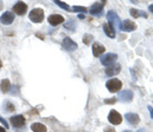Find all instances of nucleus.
<instances>
[{
  "instance_id": "1",
  "label": "nucleus",
  "mask_w": 153,
  "mask_h": 132,
  "mask_svg": "<svg viewBox=\"0 0 153 132\" xmlns=\"http://www.w3.org/2000/svg\"><path fill=\"white\" fill-rule=\"evenodd\" d=\"M105 85H106V89H108V92L114 94V92H118L122 89L123 82L120 79H117V78H111L108 81H106Z\"/></svg>"
},
{
  "instance_id": "2",
  "label": "nucleus",
  "mask_w": 153,
  "mask_h": 132,
  "mask_svg": "<svg viewBox=\"0 0 153 132\" xmlns=\"http://www.w3.org/2000/svg\"><path fill=\"white\" fill-rule=\"evenodd\" d=\"M106 18L108 19V23L112 26L113 29H120V16L117 15V13L113 10H109L106 13Z\"/></svg>"
},
{
  "instance_id": "3",
  "label": "nucleus",
  "mask_w": 153,
  "mask_h": 132,
  "mask_svg": "<svg viewBox=\"0 0 153 132\" xmlns=\"http://www.w3.org/2000/svg\"><path fill=\"white\" fill-rule=\"evenodd\" d=\"M29 18L35 23H40L44 19V10L42 8H34L29 13Z\"/></svg>"
},
{
  "instance_id": "4",
  "label": "nucleus",
  "mask_w": 153,
  "mask_h": 132,
  "mask_svg": "<svg viewBox=\"0 0 153 132\" xmlns=\"http://www.w3.org/2000/svg\"><path fill=\"white\" fill-rule=\"evenodd\" d=\"M117 60V54H115V53H107V54L103 55L100 58L101 64L107 66V67L115 64V61Z\"/></svg>"
},
{
  "instance_id": "5",
  "label": "nucleus",
  "mask_w": 153,
  "mask_h": 132,
  "mask_svg": "<svg viewBox=\"0 0 153 132\" xmlns=\"http://www.w3.org/2000/svg\"><path fill=\"white\" fill-rule=\"evenodd\" d=\"M107 120L109 121V123H111L112 125H120L123 122V117L117 111L111 110L107 116Z\"/></svg>"
},
{
  "instance_id": "6",
  "label": "nucleus",
  "mask_w": 153,
  "mask_h": 132,
  "mask_svg": "<svg viewBox=\"0 0 153 132\" xmlns=\"http://www.w3.org/2000/svg\"><path fill=\"white\" fill-rule=\"evenodd\" d=\"M62 48L65 49V50L68 51V52H73V51H75L78 49V44H76L75 41H73L71 38H68V37H65V39L62 40Z\"/></svg>"
},
{
  "instance_id": "7",
  "label": "nucleus",
  "mask_w": 153,
  "mask_h": 132,
  "mask_svg": "<svg viewBox=\"0 0 153 132\" xmlns=\"http://www.w3.org/2000/svg\"><path fill=\"white\" fill-rule=\"evenodd\" d=\"M27 10H28V5L23 1H18L12 6L13 13L18 14V15H24V14H26Z\"/></svg>"
},
{
  "instance_id": "8",
  "label": "nucleus",
  "mask_w": 153,
  "mask_h": 132,
  "mask_svg": "<svg viewBox=\"0 0 153 132\" xmlns=\"http://www.w3.org/2000/svg\"><path fill=\"white\" fill-rule=\"evenodd\" d=\"M10 121V124L14 128H22V127L25 126V123H26V119L23 115H16V116H12L9 119Z\"/></svg>"
},
{
  "instance_id": "9",
  "label": "nucleus",
  "mask_w": 153,
  "mask_h": 132,
  "mask_svg": "<svg viewBox=\"0 0 153 132\" xmlns=\"http://www.w3.org/2000/svg\"><path fill=\"white\" fill-rule=\"evenodd\" d=\"M120 30L123 32H134L137 30V24L131 19H125L123 21V23H120Z\"/></svg>"
},
{
  "instance_id": "10",
  "label": "nucleus",
  "mask_w": 153,
  "mask_h": 132,
  "mask_svg": "<svg viewBox=\"0 0 153 132\" xmlns=\"http://www.w3.org/2000/svg\"><path fill=\"white\" fill-rule=\"evenodd\" d=\"M105 3H106V1L95 2V3L90 7V13L93 14V15H101Z\"/></svg>"
},
{
  "instance_id": "11",
  "label": "nucleus",
  "mask_w": 153,
  "mask_h": 132,
  "mask_svg": "<svg viewBox=\"0 0 153 132\" xmlns=\"http://www.w3.org/2000/svg\"><path fill=\"white\" fill-rule=\"evenodd\" d=\"M14 13L12 11H5L1 16H0V23L5 24V26H9L13 23L14 21Z\"/></svg>"
},
{
  "instance_id": "12",
  "label": "nucleus",
  "mask_w": 153,
  "mask_h": 132,
  "mask_svg": "<svg viewBox=\"0 0 153 132\" xmlns=\"http://www.w3.org/2000/svg\"><path fill=\"white\" fill-rule=\"evenodd\" d=\"M133 98H134V92H133L132 90L125 89V90H123V92H118V99L124 103L132 102Z\"/></svg>"
},
{
  "instance_id": "13",
  "label": "nucleus",
  "mask_w": 153,
  "mask_h": 132,
  "mask_svg": "<svg viewBox=\"0 0 153 132\" xmlns=\"http://www.w3.org/2000/svg\"><path fill=\"white\" fill-rule=\"evenodd\" d=\"M125 118L128 123L132 126H137L140 123V116L136 113H127L125 114Z\"/></svg>"
},
{
  "instance_id": "14",
  "label": "nucleus",
  "mask_w": 153,
  "mask_h": 132,
  "mask_svg": "<svg viewBox=\"0 0 153 132\" xmlns=\"http://www.w3.org/2000/svg\"><path fill=\"white\" fill-rule=\"evenodd\" d=\"M65 21V18L60 14H51L48 16V23L52 26H56Z\"/></svg>"
},
{
  "instance_id": "15",
  "label": "nucleus",
  "mask_w": 153,
  "mask_h": 132,
  "mask_svg": "<svg viewBox=\"0 0 153 132\" xmlns=\"http://www.w3.org/2000/svg\"><path fill=\"white\" fill-rule=\"evenodd\" d=\"M92 52H93L94 57H100V56L105 52V47L102 44L96 42L93 44V46H92Z\"/></svg>"
},
{
  "instance_id": "16",
  "label": "nucleus",
  "mask_w": 153,
  "mask_h": 132,
  "mask_svg": "<svg viewBox=\"0 0 153 132\" xmlns=\"http://www.w3.org/2000/svg\"><path fill=\"white\" fill-rule=\"evenodd\" d=\"M120 69H122V66L120 64H113L106 68L105 74L107 75V76H114V75H117L120 72Z\"/></svg>"
},
{
  "instance_id": "17",
  "label": "nucleus",
  "mask_w": 153,
  "mask_h": 132,
  "mask_svg": "<svg viewBox=\"0 0 153 132\" xmlns=\"http://www.w3.org/2000/svg\"><path fill=\"white\" fill-rule=\"evenodd\" d=\"M103 31H104L105 35L108 38H111V39L115 38V30L108 23L103 24Z\"/></svg>"
},
{
  "instance_id": "18",
  "label": "nucleus",
  "mask_w": 153,
  "mask_h": 132,
  "mask_svg": "<svg viewBox=\"0 0 153 132\" xmlns=\"http://www.w3.org/2000/svg\"><path fill=\"white\" fill-rule=\"evenodd\" d=\"M31 129L33 132H47V127L44 125V124L39 123V122L32 124Z\"/></svg>"
},
{
  "instance_id": "19",
  "label": "nucleus",
  "mask_w": 153,
  "mask_h": 132,
  "mask_svg": "<svg viewBox=\"0 0 153 132\" xmlns=\"http://www.w3.org/2000/svg\"><path fill=\"white\" fill-rule=\"evenodd\" d=\"M130 14L134 18H148L147 13H145V11H143V10H137V9H135V8H131L130 9Z\"/></svg>"
},
{
  "instance_id": "20",
  "label": "nucleus",
  "mask_w": 153,
  "mask_h": 132,
  "mask_svg": "<svg viewBox=\"0 0 153 132\" xmlns=\"http://www.w3.org/2000/svg\"><path fill=\"white\" fill-rule=\"evenodd\" d=\"M0 89L3 94H6L7 92H9L10 89V81L8 79H2L1 82H0Z\"/></svg>"
},
{
  "instance_id": "21",
  "label": "nucleus",
  "mask_w": 153,
  "mask_h": 132,
  "mask_svg": "<svg viewBox=\"0 0 153 132\" xmlns=\"http://www.w3.org/2000/svg\"><path fill=\"white\" fill-rule=\"evenodd\" d=\"M54 3H56L59 7H61V8L65 9V10H68H68L71 9L70 5H68V4H66L65 2H63V1H59V0H55V1H54Z\"/></svg>"
},
{
  "instance_id": "22",
  "label": "nucleus",
  "mask_w": 153,
  "mask_h": 132,
  "mask_svg": "<svg viewBox=\"0 0 153 132\" xmlns=\"http://www.w3.org/2000/svg\"><path fill=\"white\" fill-rule=\"evenodd\" d=\"M93 40H94V37H93L92 35H89V34H86V35L84 36V38H83L84 44H86L87 46L90 45V43L92 42Z\"/></svg>"
},
{
  "instance_id": "23",
  "label": "nucleus",
  "mask_w": 153,
  "mask_h": 132,
  "mask_svg": "<svg viewBox=\"0 0 153 132\" xmlns=\"http://www.w3.org/2000/svg\"><path fill=\"white\" fill-rule=\"evenodd\" d=\"M76 23L74 21H70L68 23H66L65 24V29H68V30H70V31H73V32L76 31Z\"/></svg>"
},
{
  "instance_id": "24",
  "label": "nucleus",
  "mask_w": 153,
  "mask_h": 132,
  "mask_svg": "<svg viewBox=\"0 0 153 132\" xmlns=\"http://www.w3.org/2000/svg\"><path fill=\"white\" fill-rule=\"evenodd\" d=\"M73 11L74 12H80V13H85L87 12V8L84 6H74L73 7Z\"/></svg>"
},
{
  "instance_id": "25",
  "label": "nucleus",
  "mask_w": 153,
  "mask_h": 132,
  "mask_svg": "<svg viewBox=\"0 0 153 132\" xmlns=\"http://www.w3.org/2000/svg\"><path fill=\"white\" fill-rule=\"evenodd\" d=\"M16 110V107H14L13 104H11L10 102H6V111L7 112H13Z\"/></svg>"
},
{
  "instance_id": "26",
  "label": "nucleus",
  "mask_w": 153,
  "mask_h": 132,
  "mask_svg": "<svg viewBox=\"0 0 153 132\" xmlns=\"http://www.w3.org/2000/svg\"><path fill=\"white\" fill-rule=\"evenodd\" d=\"M117 101V98H110V99H105L104 100V103L106 105H113V104H115Z\"/></svg>"
},
{
  "instance_id": "27",
  "label": "nucleus",
  "mask_w": 153,
  "mask_h": 132,
  "mask_svg": "<svg viewBox=\"0 0 153 132\" xmlns=\"http://www.w3.org/2000/svg\"><path fill=\"white\" fill-rule=\"evenodd\" d=\"M0 122H1V123H2V125H4V126H5V127H6V128H8V127H9V125H8V123H7V122H6L5 120H4V119H3V118H2V117H1V116H0Z\"/></svg>"
},
{
  "instance_id": "28",
  "label": "nucleus",
  "mask_w": 153,
  "mask_h": 132,
  "mask_svg": "<svg viewBox=\"0 0 153 132\" xmlns=\"http://www.w3.org/2000/svg\"><path fill=\"white\" fill-rule=\"evenodd\" d=\"M104 132H117L114 130V128H112V127H106V128H104Z\"/></svg>"
},
{
  "instance_id": "29",
  "label": "nucleus",
  "mask_w": 153,
  "mask_h": 132,
  "mask_svg": "<svg viewBox=\"0 0 153 132\" xmlns=\"http://www.w3.org/2000/svg\"><path fill=\"white\" fill-rule=\"evenodd\" d=\"M148 109H149V112H150V117L153 119V108L151 106H148Z\"/></svg>"
},
{
  "instance_id": "30",
  "label": "nucleus",
  "mask_w": 153,
  "mask_h": 132,
  "mask_svg": "<svg viewBox=\"0 0 153 132\" xmlns=\"http://www.w3.org/2000/svg\"><path fill=\"white\" fill-rule=\"evenodd\" d=\"M78 18H80V19H84V18H85V14H83V13L78 14Z\"/></svg>"
},
{
  "instance_id": "31",
  "label": "nucleus",
  "mask_w": 153,
  "mask_h": 132,
  "mask_svg": "<svg viewBox=\"0 0 153 132\" xmlns=\"http://www.w3.org/2000/svg\"><path fill=\"white\" fill-rule=\"evenodd\" d=\"M149 11H151L153 13V4H151V5H149Z\"/></svg>"
},
{
  "instance_id": "32",
  "label": "nucleus",
  "mask_w": 153,
  "mask_h": 132,
  "mask_svg": "<svg viewBox=\"0 0 153 132\" xmlns=\"http://www.w3.org/2000/svg\"><path fill=\"white\" fill-rule=\"evenodd\" d=\"M0 132H6V130L2 126H0Z\"/></svg>"
},
{
  "instance_id": "33",
  "label": "nucleus",
  "mask_w": 153,
  "mask_h": 132,
  "mask_svg": "<svg viewBox=\"0 0 153 132\" xmlns=\"http://www.w3.org/2000/svg\"><path fill=\"white\" fill-rule=\"evenodd\" d=\"M137 132H146V130H145L144 128H141V129H139V130H138Z\"/></svg>"
},
{
  "instance_id": "34",
  "label": "nucleus",
  "mask_w": 153,
  "mask_h": 132,
  "mask_svg": "<svg viewBox=\"0 0 153 132\" xmlns=\"http://www.w3.org/2000/svg\"><path fill=\"white\" fill-rule=\"evenodd\" d=\"M2 8H3V4H2V2L0 1V10H1Z\"/></svg>"
},
{
  "instance_id": "35",
  "label": "nucleus",
  "mask_w": 153,
  "mask_h": 132,
  "mask_svg": "<svg viewBox=\"0 0 153 132\" xmlns=\"http://www.w3.org/2000/svg\"><path fill=\"white\" fill-rule=\"evenodd\" d=\"M2 67V61H1V59H0V68Z\"/></svg>"
},
{
  "instance_id": "36",
  "label": "nucleus",
  "mask_w": 153,
  "mask_h": 132,
  "mask_svg": "<svg viewBox=\"0 0 153 132\" xmlns=\"http://www.w3.org/2000/svg\"><path fill=\"white\" fill-rule=\"evenodd\" d=\"M124 132H131V131H128V130H126V131H124Z\"/></svg>"
}]
</instances>
